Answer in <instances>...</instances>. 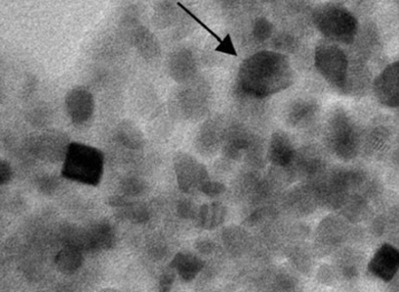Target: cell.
I'll return each mask as SVG.
<instances>
[{"label": "cell", "mask_w": 399, "mask_h": 292, "mask_svg": "<svg viewBox=\"0 0 399 292\" xmlns=\"http://www.w3.org/2000/svg\"><path fill=\"white\" fill-rule=\"evenodd\" d=\"M117 217L134 224H144L150 219V213L147 207L143 204L134 202L133 204L119 209Z\"/></svg>", "instance_id": "ac0fdd59"}, {"label": "cell", "mask_w": 399, "mask_h": 292, "mask_svg": "<svg viewBox=\"0 0 399 292\" xmlns=\"http://www.w3.org/2000/svg\"><path fill=\"white\" fill-rule=\"evenodd\" d=\"M311 112V105L308 103L296 104L289 113V121L291 124H299V122L308 117Z\"/></svg>", "instance_id": "44dd1931"}, {"label": "cell", "mask_w": 399, "mask_h": 292, "mask_svg": "<svg viewBox=\"0 0 399 292\" xmlns=\"http://www.w3.org/2000/svg\"><path fill=\"white\" fill-rule=\"evenodd\" d=\"M335 144L337 150L342 153H349L355 147L354 134L345 121L337 125L335 132Z\"/></svg>", "instance_id": "d6986e66"}, {"label": "cell", "mask_w": 399, "mask_h": 292, "mask_svg": "<svg viewBox=\"0 0 399 292\" xmlns=\"http://www.w3.org/2000/svg\"><path fill=\"white\" fill-rule=\"evenodd\" d=\"M36 87V81L33 76H30L27 81L24 90V97H28L32 92L35 90Z\"/></svg>", "instance_id": "d6a6232c"}, {"label": "cell", "mask_w": 399, "mask_h": 292, "mask_svg": "<svg viewBox=\"0 0 399 292\" xmlns=\"http://www.w3.org/2000/svg\"><path fill=\"white\" fill-rule=\"evenodd\" d=\"M104 155L92 146L72 142L64 160L62 175L66 180L97 187L104 170Z\"/></svg>", "instance_id": "7a4b0ae2"}, {"label": "cell", "mask_w": 399, "mask_h": 292, "mask_svg": "<svg viewBox=\"0 0 399 292\" xmlns=\"http://www.w3.org/2000/svg\"><path fill=\"white\" fill-rule=\"evenodd\" d=\"M65 106L68 117L73 124L81 126L87 124L94 114L95 98L87 88L75 87L67 92Z\"/></svg>", "instance_id": "52a82bcc"}, {"label": "cell", "mask_w": 399, "mask_h": 292, "mask_svg": "<svg viewBox=\"0 0 399 292\" xmlns=\"http://www.w3.org/2000/svg\"><path fill=\"white\" fill-rule=\"evenodd\" d=\"M117 137L118 141L129 150H140L145 144L144 136L140 128L128 119L120 122Z\"/></svg>", "instance_id": "5bb4252c"}, {"label": "cell", "mask_w": 399, "mask_h": 292, "mask_svg": "<svg viewBox=\"0 0 399 292\" xmlns=\"http://www.w3.org/2000/svg\"><path fill=\"white\" fill-rule=\"evenodd\" d=\"M38 188L44 194H51L58 186V180L52 176H44L38 180Z\"/></svg>", "instance_id": "484cf974"}, {"label": "cell", "mask_w": 399, "mask_h": 292, "mask_svg": "<svg viewBox=\"0 0 399 292\" xmlns=\"http://www.w3.org/2000/svg\"><path fill=\"white\" fill-rule=\"evenodd\" d=\"M49 110L45 106L41 105L35 107V109L30 112V118L34 124L37 125H40L45 124L49 118Z\"/></svg>", "instance_id": "d4e9b609"}, {"label": "cell", "mask_w": 399, "mask_h": 292, "mask_svg": "<svg viewBox=\"0 0 399 292\" xmlns=\"http://www.w3.org/2000/svg\"><path fill=\"white\" fill-rule=\"evenodd\" d=\"M70 144L65 133L57 129H47L30 135L27 139L26 147L37 158L58 163L64 160Z\"/></svg>", "instance_id": "5b68a950"}, {"label": "cell", "mask_w": 399, "mask_h": 292, "mask_svg": "<svg viewBox=\"0 0 399 292\" xmlns=\"http://www.w3.org/2000/svg\"><path fill=\"white\" fill-rule=\"evenodd\" d=\"M255 33L259 40H266L272 33V25L265 19H260L256 22Z\"/></svg>", "instance_id": "4316f807"}, {"label": "cell", "mask_w": 399, "mask_h": 292, "mask_svg": "<svg viewBox=\"0 0 399 292\" xmlns=\"http://www.w3.org/2000/svg\"><path fill=\"white\" fill-rule=\"evenodd\" d=\"M368 268L379 279L386 282L391 281L399 271V250L393 245H383L374 253Z\"/></svg>", "instance_id": "9c48e42d"}, {"label": "cell", "mask_w": 399, "mask_h": 292, "mask_svg": "<svg viewBox=\"0 0 399 292\" xmlns=\"http://www.w3.org/2000/svg\"><path fill=\"white\" fill-rule=\"evenodd\" d=\"M132 42L137 53L145 60L155 59L160 55L157 37L147 28L136 27L132 33Z\"/></svg>", "instance_id": "8fae6325"}, {"label": "cell", "mask_w": 399, "mask_h": 292, "mask_svg": "<svg viewBox=\"0 0 399 292\" xmlns=\"http://www.w3.org/2000/svg\"><path fill=\"white\" fill-rule=\"evenodd\" d=\"M226 189L224 183L219 182H206L202 186L201 191L209 197H216L225 193Z\"/></svg>", "instance_id": "7402d4cb"}, {"label": "cell", "mask_w": 399, "mask_h": 292, "mask_svg": "<svg viewBox=\"0 0 399 292\" xmlns=\"http://www.w3.org/2000/svg\"><path fill=\"white\" fill-rule=\"evenodd\" d=\"M268 157L277 166L287 167L293 163L295 151L289 137L282 133H275L271 140Z\"/></svg>", "instance_id": "7c38bea8"}, {"label": "cell", "mask_w": 399, "mask_h": 292, "mask_svg": "<svg viewBox=\"0 0 399 292\" xmlns=\"http://www.w3.org/2000/svg\"><path fill=\"white\" fill-rule=\"evenodd\" d=\"M288 61L279 54L263 52L251 57L240 71L241 88L250 95L263 97L289 86Z\"/></svg>", "instance_id": "6da1fadb"}, {"label": "cell", "mask_w": 399, "mask_h": 292, "mask_svg": "<svg viewBox=\"0 0 399 292\" xmlns=\"http://www.w3.org/2000/svg\"><path fill=\"white\" fill-rule=\"evenodd\" d=\"M133 203L134 202L130 201L129 198L122 196H114L109 199V204L117 209H122Z\"/></svg>", "instance_id": "f546056e"}, {"label": "cell", "mask_w": 399, "mask_h": 292, "mask_svg": "<svg viewBox=\"0 0 399 292\" xmlns=\"http://www.w3.org/2000/svg\"><path fill=\"white\" fill-rule=\"evenodd\" d=\"M260 215H262V212L259 211H255L254 214H252L248 219L250 224V225L255 224V223H256L260 218Z\"/></svg>", "instance_id": "836d02e7"}, {"label": "cell", "mask_w": 399, "mask_h": 292, "mask_svg": "<svg viewBox=\"0 0 399 292\" xmlns=\"http://www.w3.org/2000/svg\"><path fill=\"white\" fill-rule=\"evenodd\" d=\"M314 21L321 33L335 42L349 44L354 40L357 33L356 18L340 5L320 6L314 14Z\"/></svg>", "instance_id": "3957f363"}, {"label": "cell", "mask_w": 399, "mask_h": 292, "mask_svg": "<svg viewBox=\"0 0 399 292\" xmlns=\"http://www.w3.org/2000/svg\"><path fill=\"white\" fill-rule=\"evenodd\" d=\"M122 193L128 197H136L143 195L147 189L144 181L137 177H127L121 182Z\"/></svg>", "instance_id": "ffe728a7"}, {"label": "cell", "mask_w": 399, "mask_h": 292, "mask_svg": "<svg viewBox=\"0 0 399 292\" xmlns=\"http://www.w3.org/2000/svg\"><path fill=\"white\" fill-rule=\"evenodd\" d=\"M12 175L13 172L10 164L6 160H2L0 165V184L2 186L6 185L11 180Z\"/></svg>", "instance_id": "f1b7e54d"}, {"label": "cell", "mask_w": 399, "mask_h": 292, "mask_svg": "<svg viewBox=\"0 0 399 292\" xmlns=\"http://www.w3.org/2000/svg\"><path fill=\"white\" fill-rule=\"evenodd\" d=\"M216 50L217 52L229 54V55L237 56V52L233 44L231 36L229 35H227L224 40L219 43V45Z\"/></svg>", "instance_id": "83f0119b"}, {"label": "cell", "mask_w": 399, "mask_h": 292, "mask_svg": "<svg viewBox=\"0 0 399 292\" xmlns=\"http://www.w3.org/2000/svg\"><path fill=\"white\" fill-rule=\"evenodd\" d=\"M178 213L179 216L184 219L194 218L197 214L195 205L185 199L180 202L178 206Z\"/></svg>", "instance_id": "cb8c5ba5"}, {"label": "cell", "mask_w": 399, "mask_h": 292, "mask_svg": "<svg viewBox=\"0 0 399 292\" xmlns=\"http://www.w3.org/2000/svg\"><path fill=\"white\" fill-rule=\"evenodd\" d=\"M174 168L178 186L183 193L201 190L204 184L209 181L207 168L187 153H179L175 157Z\"/></svg>", "instance_id": "8992f818"}, {"label": "cell", "mask_w": 399, "mask_h": 292, "mask_svg": "<svg viewBox=\"0 0 399 292\" xmlns=\"http://www.w3.org/2000/svg\"><path fill=\"white\" fill-rule=\"evenodd\" d=\"M318 70L331 86L343 88L347 84L348 59L337 46L323 44L318 46L316 54Z\"/></svg>", "instance_id": "277c9868"}, {"label": "cell", "mask_w": 399, "mask_h": 292, "mask_svg": "<svg viewBox=\"0 0 399 292\" xmlns=\"http://www.w3.org/2000/svg\"><path fill=\"white\" fill-rule=\"evenodd\" d=\"M175 279L174 269L170 267L167 269L160 276L159 290L160 291L167 292L172 288L173 284Z\"/></svg>", "instance_id": "603a6c76"}, {"label": "cell", "mask_w": 399, "mask_h": 292, "mask_svg": "<svg viewBox=\"0 0 399 292\" xmlns=\"http://www.w3.org/2000/svg\"><path fill=\"white\" fill-rule=\"evenodd\" d=\"M178 5L181 7V8L184 11H186L190 16L193 18L198 25H201L204 30H207V32H208L212 36H213L214 38H216V40L221 43L222 42V40H221L220 37L216 34L214 33L213 32V30L212 29H210L208 26H207L204 22H202L201 20H200L199 18H197L195 14L192 13L189 10H187L185 6H183L182 4H178Z\"/></svg>", "instance_id": "4dcf8cb0"}, {"label": "cell", "mask_w": 399, "mask_h": 292, "mask_svg": "<svg viewBox=\"0 0 399 292\" xmlns=\"http://www.w3.org/2000/svg\"><path fill=\"white\" fill-rule=\"evenodd\" d=\"M170 267L178 271L184 281L190 282L203 270L204 263L201 259L189 253L179 252L171 261Z\"/></svg>", "instance_id": "4fadbf2b"}, {"label": "cell", "mask_w": 399, "mask_h": 292, "mask_svg": "<svg viewBox=\"0 0 399 292\" xmlns=\"http://www.w3.org/2000/svg\"><path fill=\"white\" fill-rule=\"evenodd\" d=\"M90 252L108 250L116 243V234L109 222L94 223L87 228Z\"/></svg>", "instance_id": "30bf717a"}, {"label": "cell", "mask_w": 399, "mask_h": 292, "mask_svg": "<svg viewBox=\"0 0 399 292\" xmlns=\"http://www.w3.org/2000/svg\"><path fill=\"white\" fill-rule=\"evenodd\" d=\"M83 262V252L68 245H65V247L57 253L55 258L58 270L66 275H71L78 271Z\"/></svg>", "instance_id": "9a60e30c"}, {"label": "cell", "mask_w": 399, "mask_h": 292, "mask_svg": "<svg viewBox=\"0 0 399 292\" xmlns=\"http://www.w3.org/2000/svg\"><path fill=\"white\" fill-rule=\"evenodd\" d=\"M226 217V207L219 203L204 204L199 210L200 225L207 230H212L224 222Z\"/></svg>", "instance_id": "e0dca14e"}, {"label": "cell", "mask_w": 399, "mask_h": 292, "mask_svg": "<svg viewBox=\"0 0 399 292\" xmlns=\"http://www.w3.org/2000/svg\"><path fill=\"white\" fill-rule=\"evenodd\" d=\"M196 244L197 250L202 252H210L213 249L212 243L209 240H200Z\"/></svg>", "instance_id": "1f68e13d"}, {"label": "cell", "mask_w": 399, "mask_h": 292, "mask_svg": "<svg viewBox=\"0 0 399 292\" xmlns=\"http://www.w3.org/2000/svg\"><path fill=\"white\" fill-rule=\"evenodd\" d=\"M193 67V59L186 50L175 52L168 62V69L172 78L179 82L188 80Z\"/></svg>", "instance_id": "2e32d148"}, {"label": "cell", "mask_w": 399, "mask_h": 292, "mask_svg": "<svg viewBox=\"0 0 399 292\" xmlns=\"http://www.w3.org/2000/svg\"><path fill=\"white\" fill-rule=\"evenodd\" d=\"M374 94L381 104L399 107V61L379 74L374 82Z\"/></svg>", "instance_id": "ba28073f"}]
</instances>
